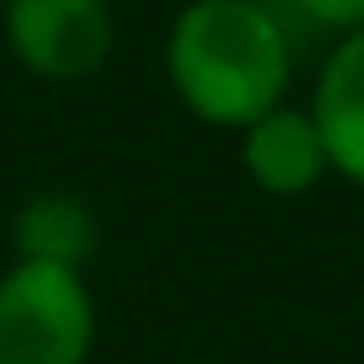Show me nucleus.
Segmentation results:
<instances>
[{"label": "nucleus", "mask_w": 364, "mask_h": 364, "mask_svg": "<svg viewBox=\"0 0 364 364\" xmlns=\"http://www.w3.org/2000/svg\"><path fill=\"white\" fill-rule=\"evenodd\" d=\"M296 46L262 0H193L165 40V74L205 125H250L284 102Z\"/></svg>", "instance_id": "obj_1"}, {"label": "nucleus", "mask_w": 364, "mask_h": 364, "mask_svg": "<svg viewBox=\"0 0 364 364\" xmlns=\"http://www.w3.org/2000/svg\"><path fill=\"white\" fill-rule=\"evenodd\" d=\"M307 114L318 119L330 171H341L347 182L364 188V28L341 34V46H330Z\"/></svg>", "instance_id": "obj_5"}, {"label": "nucleus", "mask_w": 364, "mask_h": 364, "mask_svg": "<svg viewBox=\"0 0 364 364\" xmlns=\"http://www.w3.org/2000/svg\"><path fill=\"white\" fill-rule=\"evenodd\" d=\"M239 159H245L250 182H256L262 193H279V199L318 188L324 171H330V148H324V136H318V119L301 114V108H284V102L245 125Z\"/></svg>", "instance_id": "obj_4"}, {"label": "nucleus", "mask_w": 364, "mask_h": 364, "mask_svg": "<svg viewBox=\"0 0 364 364\" xmlns=\"http://www.w3.org/2000/svg\"><path fill=\"white\" fill-rule=\"evenodd\" d=\"M262 6L279 17V28L290 34L296 51L307 40H318V34H353V28H364V0H262Z\"/></svg>", "instance_id": "obj_7"}, {"label": "nucleus", "mask_w": 364, "mask_h": 364, "mask_svg": "<svg viewBox=\"0 0 364 364\" xmlns=\"http://www.w3.org/2000/svg\"><path fill=\"white\" fill-rule=\"evenodd\" d=\"M6 46L40 80H85L114 51V0H6Z\"/></svg>", "instance_id": "obj_3"}, {"label": "nucleus", "mask_w": 364, "mask_h": 364, "mask_svg": "<svg viewBox=\"0 0 364 364\" xmlns=\"http://www.w3.org/2000/svg\"><path fill=\"white\" fill-rule=\"evenodd\" d=\"M97 301L80 267L11 262L0 273V364H85Z\"/></svg>", "instance_id": "obj_2"}, {"label": "nucleus", "mask_w": 364, "mask_h": 364, "mask_svg": "<svg viewBox=\"0 0 364 364\" xmlns=\"http://www.w3.org/2000/svg\"><path fill=\"white\" fill-rule=\"evenodd\" d=\"M102 245L97 210L80 193L63 188H40L17 205L11 216V250L17 262H51V267H85Z\"/></svg>", "instance_id": "obj_6"}]
</instances>
